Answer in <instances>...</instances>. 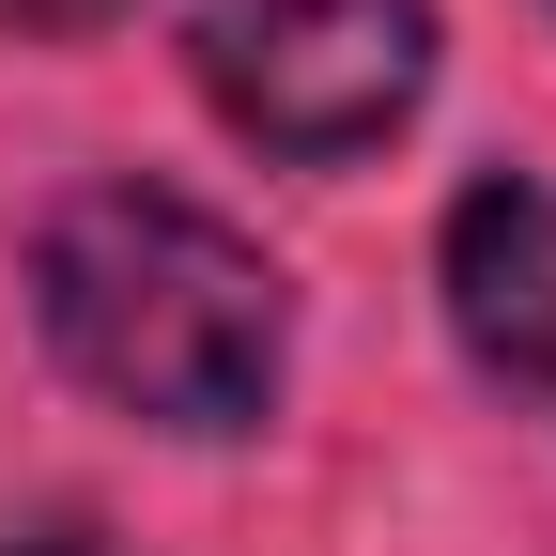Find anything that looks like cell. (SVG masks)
I'll use <instances>...</instances> for the list:
<instances>
[{"label":"cell","mask_w":556,"mask_h":556,"mask_svg":"<svg viewBox=\"0 0 556 556\" xmlns=\"http://www.w3.org/2000/svg\"><path fill=\"white\" fill-rule=\"evenodd\" d=\"M124 0H0V31H109Z\"/></svg>","instance_id":"cell-4"},{"label":"cell","mask_w":556,"mask_h":556,"mask_svg":"<svg viewBox=\"0 0 556 556\" xmlns=\"http://www.w3.org/2000/svg\"><path fill=\"white\" fill-rule=\"evenodd\" d=\"M433 278H448L464 356L556 417V186H541V170H479V186L448 201Z\"/></svg>","instance_id":"cell-3"},{"label":"cell","mask_w":556,"mask_h":556,"mask_svg":"<svg viewBox=\"0 0 556 556\" xmlns=\"http://www.w3.org/2000/svg\"><path fill=\"white\" fill-rule=\"evenodd\" d=\"M31 309L62 340V371L109 387L124 417H155V433H263L278 356H294L278 263L232 217L170 201V186H78V201H47Z\"/></svg>","instance_id":"cell-1"},{"label":"cell","mask_w":556,"mask_h":556,"mask_svg":"<svg viewBox=\"0 0 556 556\" xmlns=\"http://www.w3.org/2000/svg\"><path fill=\"white\" fill-rule=\"evenodd\" d=\"M0 556H124V541H109V526H16Z\"/></svg>","instance_id":"cell-5"},{"label":"cell","mask_w":556,"mask_h":556,"mask_svg":"<svg viewBox=\"0 0 556 556\" xmlns=\"http://www.w3.org/2000/svg\"><path fill=\"white\" fill-rule=\"evenodd\" d=\"M186 62L232 139L340 170L371 139H402V109L433 93V0H201Z\"/></svg>","instance_id":"cell-2"}]
</instances>
